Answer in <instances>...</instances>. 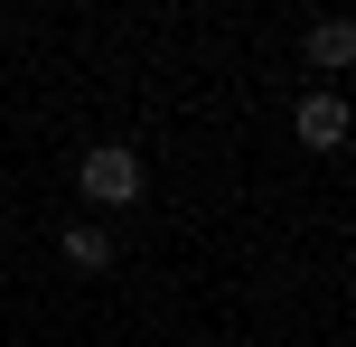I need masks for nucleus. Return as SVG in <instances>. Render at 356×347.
Masks as SVG:
<instances>
[{
  "label": "nucleus",
  "mask_w": 356,
  "mask_h": 347,
  "mask_svg": "<svg viewBox=\"0 0 356 347\" xmlns=\"http://www.w3.org/2000/svg\"><path fill=\"white\" fill-rule=\"evenodd\" d=\"M75 188H85L94 207H131V197H141V160H131L122 141H104V150L75 160Z\"/></svg>",
  "instance_id": "1"
},
{
  "label": "nucleus",
  "mask_w": 356,
  "mask_h": 347,
  "mask_svg": "<svg viewBox=\"0 0 356 347\" xmlns=\"http://www.w3.org/2000/svg\"><path fill=\"white\" fill-rule=\"evenodd\" d=\"M300 141L309 150H338L347 141V94H300Z\"/></svg>",
  "instance_id": "2"
},
{
  "label": "nucleus",
  "mask_w": 356,
  "mask_h": 347,
  "mask_svg": "<svg viewBox=\"0 0 356 347\" xmlns=\"http://www.w3.org/2000/svg\"><path fill=\"white\" fill-rule=\"evenodd\" d=\"M66 263H75V273H104V263H113V235H104V225H75V235H66Z\"/></svg>",
  "instance_id": "3"
},
{
  "label": "nucleus",
  "mask_w": 356,
  "mask_h": 347,
  "mask_svg": "<svg viewBox=\"0 0 356 347\" xmlns=\"http://www.w3.org/2000/svg\"><path fill=\"white\" fill-rule=\"evenodd\" d=\"M309 56H319V66H347V56H356V29H347V19H319V29H309Z\"/></svg>",
  "instance_id": "4"
}]
</instances>
